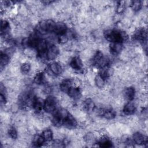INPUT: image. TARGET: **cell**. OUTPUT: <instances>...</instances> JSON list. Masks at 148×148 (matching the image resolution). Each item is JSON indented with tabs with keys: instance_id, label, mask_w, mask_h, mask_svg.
I'll return each instance as SVG.
<instances>
[{
	"instance_id": "cell-1",
	"label": "cell",
	"mask_w": 148,
	"mask_h": 148,
	"mask_svg": "<svg viewBox=\"0 0 148 148\" xmlns=\"http://www.w3.org/2000/svg\"><path fill=\"white\" fill-rule=\"evenodd\" d=\"M57 105V99L54 97H48L45 102L43 108L46 112L50 113L56 109Z\"/></svg>"
},
{
	"instance_id": "cell-2",
	"label": "cell",
	"mask_w": 148,
	"mask_h": 148,
	"mask_svg": "<svg viewBox=\"0 0 148 148\" xmlns=\"http://www.w3.org/2000/svg\"><path fill=\"white\" fill-rule=\"evenodd\" d=\"M62 124L66 128L71 129L76 127L77 123L72 115L68 114V116L63 120Z\"/></svg>"
},
{
	"instance_id": "cell-3",
	"label": "cell",
	"mask_w": 148,
	"mask_h": 148,
	"mask_svg": "<svg viewBox=\"0 0 148 148\" xmlns=\"http://www.w3.org/2000/svg\"><path fill=\"white\" fill-rule=\"evenodd\" d=\"M58 49L56 46L51 45L49 47L46 51V55L47 60H52L55 59L58 54Z\"/></svg>"
},
{
	"instance_id": "cell-4",
	"label": "cell",
	"mask_w": 148,
	"mask_h": 148,
	"mask_svg": "<svg viewBox=\"0 0 148 148\" xmlns=\"http://www.w3.org/2000/svg\"><path fill=\"white\" fill-rule=\"evenodd\" d=\"M68 92L69 97L75 100L79 99L81 97V91L77 87H71Z\"/></svg>"
},
{
	"instance_id": "cell-5",
	"label": "cell",
	"mask_w": 148,
	"mask_h": 148,
	"mask_svg": "<svg viewBox=\"0 0 148 148\" xmlns=\"http://www.w3.org/2000/svg\"><path fill=\"white\" fill-rule=\"evenodd\" d=\"M70 66L74 70H80L83 66L81 58L78 57H74L70 61Z\"/></svg>"
},
{
	"instance_id": "cell-6",
	"label": "cell",
	"mask_w": 148,
	"mask_h": 148,
	"mask_svg": "<svg viewBox=\"0 0 148 148\" xmlns=\"http://www.w3.org/2000/svg\"><path fill=\"white\" fill-rule=\"evenodd\" d=\"M133 139L134 142L138 145L147 143L146 138L140 132H135L133 135Z\"/></svg>"
},
{
	"instance_id": "cell-7",
	"label": "cell",
	"mask_w": 148,
	"mask_h": 148,
	"mask_svg": "<svg viewBox=\"0 0 148 148\" xmlns=\"http://www.w3.org/2000/svg\"><path fill=\"white\" fill-rule=\"evenodd\" d=\"M54 31L56 34L62 35L66 32V26L65 24L62 22H58L56 23Z\"/></svg>"
},
{
	"instance_id": "cell-8",
	"label": "cell",
	"mask_w": 148,
	"mask_h": 148,
	"mask_svg": "<svg viewBox=\"0 0 148 148\" xmlns=\"http://www.w3.org/2000/svg\"><path fill=\"white\" fill-rule=\"evenodd\" d=\"M82 106L85 112H92L94 110L95 105L94 102L91 99L87 98V99L84 101Z\"/></svg>"
},
{
	"instance_id": "cell-9",
	"label": "cell",
	"mask_w": 148,
	"mask_h": 148,
	"mask_svg": "<svg viewBox=\"0 0 148 148\" xmlns=\"http://www.w3.org/2000/svg\"><path fill=\"white\" fill-rule=\"evenodd\" d=\"M49 68L54 75H59L62 73L63 71V68L62 65L59 62H53L51 63Z\"/></svg>"
},
{
	"instance_id": "cell-10",
	"label": "cell",
	"mask_w": 148,
	"mask_h": 148,
	"mask_svg": "<svg viewBox=\"0 0 148 148\" xmlns=\"http://www.w3.org/2000/svg\"><path fill=\"white\" fill-rule=\"evenodd\" d=\"M135 89L132 87H127L124 92V94H123L124 98L125 99L127 100H132L135 96Z\"/></svg>"
},
{
	"instance_id": "cell-11",
	"label": "cell",
	"mask_w": 148,
	"mask_h": 148,
	"mask_svg": "<svg viewBox=\"0 0 148 148\" xmlns=\"http://www.w3.org/2000/svg\"><path fill=\"white\" fill-rule=\"evenodd\" d=\"M109 46L110 52L113 55L117 54L122 50V45L120 44V43L112 42L111 44H110Z\"/></svg>"
},
{
	"instance_id": "cell-12",
	"label": "cell",
	"mask_w": 148,
	"mask_h": 148,
	"mask_svg": "<svg viewBox=\"0 0 148 148\" xmlns=\"http://www.w3.org/2000/svg\"><path fill=\"white\" fill-rule=\"evenodd\" d=\"M72 86V80L69 79H65L63 80L60 84V89L64 92H68L69 89Z\"/></svg>"
},
{
	"instance_id": "cell-13",
	"label": "cell",
	"mask_w": 148,
	"mask_h": 148,
	"mask_svg": "<svg viewBox=\"0 0 148 148\" xmlns=\"http://www.w3.org/2000/svg\"><path fill=\"white\" fill-rule=\"evenodd\" d=\"M124 112L127 115H131L134 113L135 111V106L132 102L127 103L124 107Z\"/></svg>"
},
{
	"instance_id": "cell-14",
	"label": "cell",
	"mask_w": 148,
	"mask_h": 148,
	"mask_svg": "<svg viewBox=\"0 0 148 148\" xmlns=\"http://www.w3.org/2000/svg\"><path fill=\"white\" fill-rule=\"evenodd\" d=\"M37 49L39 52V54L43 53L46 52L47 49V43L44 40H39L38 45H37Z\"/></svg>"
},
{
	"instance_id": "cell-15",
	"label": "cell",
	"mask_w": 148,
	"mask_h": 148,
	"mask_svg": "<svg viewBox=\"0 0 148 148\" xmlns=\"http://www.w3.org/2000/svg\"><path fill=\"white\" fill-rule=\"evenodd\" d=\"M103 116L104 118L108 119H113L116 117V113L114 110H111L110 109H105L104 112L103 113Z\"/></svg>"
},
{
	"instance_id": "cell-16",
	"label": "cell",
	"mask_w": 148,
	"mask_h": 148,
	"mask_svg": "<svg viewBox=\"0 0 148 148\" xmlns=\"http://www.w3.org/2000/svg\"><path fill=\"white\" fill-rule=\"evenodd\" d=\"M45 139L43 136L40 135H36L33 140V143L36 146H40L42 145V144L44 143Z\"/></svg>"
},
{
	"instance_id": "cell-17",
	"label": "cell",
	"mask_w": 148,
	"mask_h": 148,
	"mask_svg": "<svg viewBox=\"0 0 148 148\" xmlns=\"http://www.w3.org/2000/svg\"><path fill=\"white\" fill-rule=\"evenodd\" d=\"M45 80H46L45 75L42 73L39 72L35 75L34 77V82L36 84H42L44 82Z\"/></svg>"
},
{
	"instance_id": "cell-18",
	"label": "cell",
	"mask_w": 148,
	"mask_h": 148,
	"mask_svg": "<svg viewBox=\"0 0 148 148\" xmlns=\"http://www.w3.org/2000/svg\"><path fill=\"white\" fill-rule=\"evenodd\" d=\"M32 105H33L34 109L35 110V111L36 112L39 113L42 110L43 105H42V102L41 100L39 98L35 99Z\"/></svg>"
},
{
	"instance_id": "cell-19",
	"label": "cell",
	"mask_w": 148,
	"mask_h": 148,
	"mask_svg": "<svg viewBox=\"0 0 148 148\" xmlns=\"http://www.w3.org/2000/svg\"><path fill=\"white\" fill-rule=\"evenodd\" d=\"M94 82L98 88H103L105 86L104 79L99 75L95 76Z\"/></svg>"
},
{
	"instance_id": "cell-20",
	"label": "cell",
	"mask_w": 148,
	"mask_h": 148,
	"mask_svg": "<svg viewBox=\"0 0 148 148\" xmlns=\"http://www.w3.org/2000/svg\"><path fill=\"white\" fill-rule=\"evenodd\" d=\"M9 61V57L5 53H1V68L2 69V68L4 67L6 65L8 64Z\"/></svg>"
},
{
	"instance_id": "cell-21",
	"label": "cell",
	"mask_w": 148,
	"mask_h": 148,
	"mask_svg": "<svg viewBox=\"0 0 148 148\" xmlns=\"http://www.w3.org/2000/svg\"><path fill=\"white\" fill-rule=\"evenodd\" d=\"M42 136H43L44 139L46 140V141H50L53 137V131L50 129L45 130L43 131Z\"/></svg>"
},
{
	"instance_id": "cell-22",
	"label": "cell",
	"mask_w": 148,
	"mask_h": 148,
	"mask_svg": "<svg viewBox=\"0 0 148 148\" xmlns=\"http://www.w3.org/2000/svg\"><path fill=\"white\" fill-rule=\"evenodd\" d=\"M99 146L103 147H109L112 146V143L110 140L106 138H102L99 142Z\"/></svg>"
},
{
	"instance_id": "cell-23",
	"label": "cell",
	"mask_w": 148,
	"mask_h": 148,
	"mask_svg": "<svg viewBox=\"0 0 148 148\" xmlns=\"http://www.w3.org/2000/svg\"><path fill=\"white\" fill-rule=\"evenodd\" d=\"M24 54L26 57L33 58L36 56V52L32 48H27L24 50Z\"/></svg>"
},
{
	"instance_id": "cell-24",
	"label": "cell",
	"mask_w": 148,
	"mask_h": 148,
	"mask_svg": "<svg viewBox=\"0 0 148 148\" xmlns=\"http://www.w3.org/2000/svg\"><path fill=\"white\" fill-rule=\"evenodd\" d=\"M21 71L25 73V74H27V73H28L31 70V64L29 63H28V62H24L21 68Z\"/></svg>"
},
{
	"instance_id": "cell-25",
	"label": "cell",
	"mask_w": 148,
	"mask_h": 148,
	"mask_svg": "<svg viewBox=\"0 0 148 148\" xmlns=\"http://www.w3.org/2000/svg\"><path fill=\"white\" fill-rule=\"evenodd\" d=\"M131 9L134 11H138L139 10L142 6V2L139 1H132L131 3Z\"/></svg>"
},
{
	"instance_id": "cell-26",
	"label": "cell",
	"mask_w": 148,
	"mask_h": 148,
	"mask_svg": "<svg viewBox=\"0 0 148 148\" xmlns=\"http://www.w3.org/2000/svg\"><path fill=\"white\" fill-rule=\"evenodd\" d=\"M8 134L9 137L12 138V139H16L17 137V132L14 127H10L8 130Z\"/></svg>"
},
{
	"instance_id": "cell-27",
	"label": "cell",
	"mask_w": 148,
	"mask_h": 148,
	"mask_svg": "<svg viewBox=\"0 0 148 148\" xmlns=\"http://www.w3.org/2000/svg\"><path fill=\"white\" fill-rule=\"evenodd\" d=\"M125 1H121L120 2V3L118 5L117 8V11L119 14H120L121 12H123L124 10H125Z\"/></svg>"
},
{
	"instance_id": "cell-28",
	"label": "cell",
	"mask_w": 148,
	"mask_h": 148,
	"mask_svg": "<svg viewBox=\"0 0 148 148\" xmlns=\"http://www.w3.org/2000/svg\"><path fill=\"white\" fill-rule=\"evenodd\" d=\"M134 11L131 8H128L125 10V17L131 18L134 16Z\"/></svg>"
},
{
	"instance_id": "cell-29",
	"label": "cell",
	"mask_w": 148,
	"mask_h": 148,
	"mask_svg": "<svg viewBox=\"0 0 148 148\" xmlns=\"http://www.w3.org/2000/svg\"><path fill=\"white\" fill-rule=\"evenodd\" d=\"M68 38L67 36H65V35H62L60 36V38H59V41L62 43V44H64V43H66L67 42H68Z\"/></svg>"
}]
</instances>
